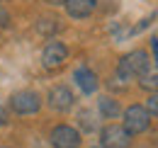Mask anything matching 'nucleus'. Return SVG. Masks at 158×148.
Returning a JSON list of instances; mask_svg holds the SVG:
<instances>
[{"label": "nucleus", "mask_w": 158, "mask_h": 148, "mask_svg": "<svg viewBox=\"0 0 158 148\" xmlns=\"http://www.w3.org/2000/svg\"><path fill=\"white\" fill-rule=\"evenodd\" d=\"M148 71H151V56H148V51H143V49H134V51L124 54L117 63V78L124 80V83L139 80L141 75L148 73Z\"/></svg>", "instance_id": "1"}, {"label": "nucleus", "mask_w": 158, "mask_h": 148, "mask_svg": "<svg viewBox=\"0 0 158 148\" xmlns=\"http://www.w3.org/2000/svg\"><path fill=\"white\" fill-rule=\"evenodd\" d=\"M148 126H151V114L146 112L143 105H129L122 112V129L129 136H139V134L148 131Z\"/></svg>", "instance_id": "2"}, {"label": "nucleus", "mask_w": 158, "mask_h": 148, "mask_svg": "<svg viewBox=\"0 0 158 148\" xmlns=\"http://www.w3.org/2000/svg\"><path fill=\"white\" fill-rule=\"evenodd\" d=\"M10 109L20 117H29L41 109V95L37 90H17L10 95Z\"/></svg>", "instance_id": "3"}, {"label": "nucleus", "mask_w": 158, "mask_h": 148, "mask_svg": "<svg viewBox=\"0 0 158 148\" xmlns=\"http://www.w3.org/2000/svg\"><path fill=\"white\" fill-rule=\"evenodd\" d=\"M49 143H51V148H80L83 136H80V131L76 129V126L59 124V126H54L51 134H49Z\"/></svg>", "instance_id": "4"}, {"label": "nucleus", "mask_w": 158, "mask_h": 148, "mask_svg": "<svg viewBox=\"0 0 158 148\" xmlns=\"http://www.w3.org/2000/svg\"><path fill=\"white\" fill-rule=\"evenodd\" d=\"M100 148H131V136L122 124H105L100 129Z\"/></svg>", "instance_id": "5"}, {"label": "nucleus", "mask_w": 158, "mask_h": 148, "mask_svg": "<svg viewBox=\"0 0 158 148\" xmlns=\"http://www.w3.org/2000/svg\"><path fill=\"white\" fill-rule=\"evenodd\" d=\"M46 105L54 112H59V114H66V112L73 109L76 95H73V90H71L68 85H54V88L49 90V95H46Z\"/></svg>", "instance_id": "6"}, {"label": "nucleus", "mask_w": 158, "mask_h": 148, "mask_svg": "<svg viewBox=\"0 0 158 148\" xmlns=\"http://www.w3.org/2000/svg\"><path fill=\"white\" fill-rule=\"evenodd\" d=\"M66 58H68V46L63 44V41H49L46 46H44V51H41V66L44 68H49V71H54V68H61L63 63H66Z\"/></svg>", "instance_id": "7"}, {"label": "nucleus", "mask_w": 158, "mask_h": 148, "mask_svg": "<svg viewBox=\"0 0 158 148\" xmlns=\"http://www.w3.org/2000/svg\"><path fill=\"white\" fill-rule=\"evenodd\" d=\"M73 80H76V85L80 88V92H83V95H93V92H98V88H100L98 75L93 73L88 66L76 68V71H73Z\"/></svg>", "instance_id": "8"}, {"label": "nucleus", "mask_w": 158, "mask_h": 148, "mask_svg": "<svg viewBox=\"0 0 158 148\" xmlns=\"http://www.w3.org/2000/svg\"><path fill=\"white\" fill-rule=\"evenodd\" d=\"M66 15L73 19H85L93 15V10L98 7V0H63Z\"/></svg>", "instance_id": "9"}, {"label": "nucleus", "mask_w": 158, "mask_h": 148, "mask_svg": "<svg viewBox=\"0 0 158 148\" xmlns=\"http://www.w3.org/2000/svg\"><path fill=\"white\" fill-rule=\"evenodd\" d=\"M98 109L100 114L105 117V119H117L119 114H122V107H119V102L114 97H110V95H102L98 100Z\"/></svg>", "instance_id": "10"}, {"label": "nucleus", "mask_w": 158, "mask_h": 148, "mask_svg": "<svg viewBox=\"0 0 158 148\" xmlns=\"http://www.w3.org/2000/svg\"><path fill=\"white\" fill-rule=\"evenodd\" d=\"M139 85L146 90V92H158V71H148L139 78Z\"/></svg>", "instance_id": "11"}, {"label": "nucleus", "mask_w": 158, "mask_h": 148, "mask_svg": "<svg viewBox=\"0 0 158 148\" xmlns=\"http://www.w3.org/2000/svg\"><path fill=\"white\" fill-rule=\"evenodd\" d=\"M78 124H80L85 131H93V129H95V119H93L90 109H83V112L78 114Z\"/></svg>", "instance_id": "12"}, {"label": "nucleus", "mask_w": 158, "mask_h": 148, "mask_svg": "<svg viewBox=\"0 0 158 148\" xmlns=\"http://www.w3.org/2000/svg\"><path fill=\"white\" fill-rule=\"evenodd\" d=\"M143 107H146V112H148L151 117H158V92H148Z\"/></svg>", "instance_id": "13"}, {"label": "nucleus", "mask_w": 158, "mask_h": 148, "mask_svg": "<svg viewBox=\"0 0 158 148\" xmlns=\"http://www.w3.org/2000/svg\"><path fill=\"white\" fill-rule=\"evenodd\" d=\"M10 22H12V19H10V12L0 5V29H7V27H10Z\"/></svg>", "instance_id": "14"}, {"label": "nucleus", "mask_w": 158, "mask_h": 148, "mask_svg": "<svg viewBox=\"0 0 158 148\" xmlns=\"http://www.w3.org/2000/svg\"><path fill=\"white\" fill-rule=\"evenodd\" d=\"M5 124H7V109L0 105V126H5Z\"/></svg>", "instance_id": "15"}, {"label": "nucleus", "mask_w": 158, "mask_h": 148, "mask_svg": "<svg viewBox=\"0 0 158 148\" xmlns=\"http://www.w3.org/2000/svg\"><path fill=\"white\" fill-rule=\"evenodd\" d=\"M151 51L156 56V63H158V39H151Z\"/></svg>", "instance_id": "16"}, {"label": "nucleus", "mask_w": 158, "mask_h": 148, "mask_svg": "<svg viewBox=\"0 0 158 148\" xmlns=\"http://www.w3.org/2000/svg\"><path fill=\"white\" fill-rule=\"evenodd\" d=\"M44 2H49V5H63V0H44Z\"/></svg>", "instance_id": "17"}, {"label": "nucleus", "mask_w": 158, "mask_h": 148, "mask_svg": "<svg viewBox=\"0 0 158 148\" xmlns=\"http://www.w3.org/2000/svg\"><path fill=\"white\" fill-rule=\"evenodd\" d=\"M95 148H100V146H95Z\"/></svg>", "instance_id": "18"}]
</instances>
